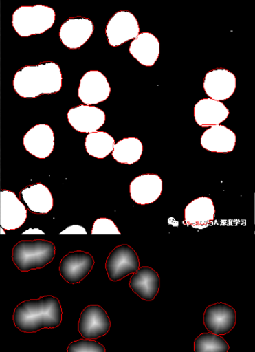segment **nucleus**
<instances>
[{"label":"nucleus","instance_id":"1","mask_svg":"<svg viewBox=\"0 0 255 352\" xmlns=\"http://www.w3.org/2000/svg\"><path fill=\"white\" fill-rule=\"evenodd\" d=\"M13 321L16 329L27 333L55 329L63 321V308L55 296H45L25 300L15 308Z\"/></svg>","mask_w":255,"mask_h":352},{"label":"nucleus","instance_id":"2","mask_svg":"<svg viewBox=\"0 0 255 352\" xmlns=\"http://www.w3.org/2000/svg\"><path fill=\"white\" fill-rule=\"evenodd\" d=\"M63 87V74L54 63L27 66L17 72L14 78L15 91L23 98L58 93Z\"/></svg>","mask_w":255,"mask_h":352},{"label":"nucleus","instance_id":"3","mask_svg":"<svg viewBox=\"0 0 255 352\" xmlns=\"http://www.w3.org/2000/svg\"><path fill=\"white\" fill-rule=\"evenodd\" d=\"M55 245L45 240L21 241L12 251L15 266L22 272L41 269L54 259Z\"/></svg>","mask_w":255,"mask_h":352},{"label":"nucleus","instance_id":"4","mask_svg":"<svg viewBox=\"0 0 255 352\" xmlns=\"http://www.w3.org/2000/svg\"><path fill=\"white\" fill-rule=\"evenodd\" d=\"M55 21L56 12L50 7L23 6L14 13L12 25L20 36L30 37L49 30Z\"/></svg>","mask_w":255,"mask_h":352},{"label":"nucleus","instance_id":"5","mask_svg":"<svg viewBox=\"0 0 255 352\" xmlns=\"http://www.w3.org/2000/svg\"><path fill=\"white\" fill-rule=\"evenodd\" d=\"M105 34L111 47H117L135 39L140 34L138 21L129 11H120L114 14L107 25Z\"/></svg>","mask_w":255,"mask_h":352},{"label":"nucleus","instance_id":"6","mask_svg":"<svg viewBox=\"0 0 255 352\" xmlns=\"http://www.w3.org/2000/svg\"><path fill=\"white\" fill-rule=\"evenodd\" d=\"M140 263L136 252L128 245L117 246L109 254L105 263L109 278L118 281L139 270Z\"/></svg>","mask_w":255,"mask_h":352},{"label":"nucleus","instance_id":"7","mask_svg":"<svg viewBox=\"0 0 255 352\" xmlns=\"http://www.w3.org/2000/svg\"><path fill=\"white\" fill-rule=\"evenodd\" d=\"M111 91L107 76L99 70H90L81 78L78 96L85 104L93 105L107 100Z\"/></svg>","mask_w":255,"mask_h":352},{"label":"nucleus","instance_id":"8","mask_svg":"<svg viewBox=\"0 0 255 352\" xmlns=\"http://www.w3.org/2000/svg\"><path fill=\"white\" fill-rule=\"evenodd\" d=\"M111 321L107 311L100 305H89L81 314L78 332L86 340L98 339L107 334Z\"/></svg>","mask_w":255,"mask_h":352},{"label":"nucleus","instance_id":"9","mask_svg":"<svg viewBox=\"0 0 255 352\" xmlns=\"http://www.w3.org/2000/svg\"><path fill=\"white\" fill-rule=\"evenodd\" d=\"M94 260L89 252L76 251L68 253L61 260L60 274L69 284H77L90 274Z\"/></svg>","mask_w":255,"mask_h":352},{"label":"nucleus","instance_id":"10","mask_svg":"<svg viewBox=\"0 0 255 352\" xmlns=\"http://www.w3.org/2000/svg\"><path fill=\"white\" fill-rule=\"evenodd\" d=\"M236 87L234 74L226 69L210 70L204 78L203 87L210 99L224 101L234 94Z\"/></svg>","mask_w":255,"mask_h":352},{"label":"nucleus","instance_id":"11","mask_svg":"<svg viewBox=\"0 0 255 352\" xmlns=\"http://www.w3.org/2000/svg\"><path fill=\"white\" fill-rule=\"evenodd\" d=\"M27 218V210L15 193L0 192V226L5 230H15L21 228Z\"/></svg>","mask_w":255,"mask_h":352},{"label":"nucleus","instance_id":"12","mask_svg":"<svg viewBox=\"0 0 255 352\" xmlns=\"http://www.w3.org/2000/svg\"><path fill=\"white\" fill-rule=\"evenodd\" d=\"M70 125L82 133H93L104 126L105 113L93 105L82 104L70 109L67 113Z\"/></svg>","mask_w":255,"mask_h":352},{"label":"nucleus","instance_id":"13","mask_svg":"<svg viewBox=\"0 0 255 352\" xmlns=\"http://www.w3.org/2000/svg\"><path fill=\"white\" fill-rule=\"evenodd\" d=\"M93 23L85 17L69 19L61 25L59 36L65 47L71 50L81 48L92 36Z\"/></svg>","mask_w":255,"mask_h":352},{"label":"nucleus","instance_id":"14","mask_svg":"<svg viewBox=\"0 0 255 352\" xmlns=\"http://www.w3.org/2000/svg\"><path fill=\"white\" fill-rule=\"evenodd\" d=\"M206 328L217 336H225L235 327L236 311L232 307L225 303H216L206 308L204 314Z\"/></svg>","mask_w":255,"mask_h":352},{"label":"nucleus","instance_id":"15","mask_svg":"<svg viewBox=\"0 0 255 352\" xmlns=\"http://www.w3.org/2000/svg\"><path fill=\"white\" fill-rule=\"evenodd\" d=\"M23 145L32 155L45 160L54 151V132L46 124L35 126L24 136Z\"/></svg>","mask_w":255,"mask_h":352},{"label":"nucleus","instance_id":"16","mask_svg":"<svg viewBox=\"0 0 255 352\" xmlns=\"http://www.w3.org/2000/svg\"><path fill=\"white\" fill-rule=\"evenodd\" d=\"M162 180L155 174L138 176L130 184V195L137 204H152L160 197Z\"/></svg>","mask_w":255,"mask_h":352},{"label":"nucleus","instance_id":"17","mask_svg":"<svg viewBox=\"0 0 255 352\" xmlns=\"http://www.w3.org/2000/svg\"><path fill=\"white\" fill-rule=\"evenodd\" d=\"M215 207L212 199L202 197L190 202L184 211L183 223L197 230H203L213 223Z\"/></svg>","mask_w":255,"mask_h":352},{"label":"nucleus","instance_id":"18","mask_svg":"<svg viewBox=\"0 0 255 352\" xmlns=\"http://www.w3.org/2000/svg\"><path fill=\"white\" fill-rule=\"evenodd\" d=\"M236 135L230 129L222 125L211 126L201 138V145L206 151L217 153H228L234 151Z\"/></svg>","mask_w":255,"mask_h":352},{"label":"nucleus","instance_id":"19","mask_svg":"<svg viewBox=\"0 0 255 352\" xmlns=\"http://www.w3.org/2000/svg\"><path fill=\"white\" fill-rule=\"evenodd\" d=\"M129 52L140 64L153 67L160 56V42L152 33H140L131 43Z\"/></svg>","mask_w":255,"mask_h":352},{"label":"nucleus","instance_id":"20","mask_svg":"<svg viewBox=\"0 0 255 352\" xmlns=\"http://www.w3.org/2000/svg\"><path fill=\"white\" fill-rule=\"evenodd\" d=\"M230 116V110L219 101L210 98L199 100L195 107V118L201 127L221 125Z\"/></svg>","mask_w":255,"mask_h":352},{"label":"nucleus","instance_id":"21","mask_svg":"<svg viewBox=\"0 0 255 352\" xmlns=\"http://www.w3.org/2000/svg\"><path fill=\"white\" fill-rule=\"evenodd\" d=\"M129 287L140 298L153 301L159 292L160 277L151 267H140L131 277Z\"/></svg>","mask_w":255,"mask_h":352},{"label":"nucleus","instance_id":"22","mask_svg":"<svg viewBox=\"0 0 255 352\" xmlns=\"http://www.w3.org/2000/svg\"><path fill=\"white\" fill-rule=\"evenodd\" d=\"M21 196L33 213L47 214L54 208V197L51 192L41 183L23 189Z\"/></svg>","mask_w":255,"mask_h":352},{"label":"nucleus","instance_id":"23","mask_svg":"<svg viewBox=\"0 0 255 352\" xmlns=\"http://www.w3.org/2000/svg\"><path fill=\"white\" fill-rule=\"evenodd\" d=\"M143 148L142 142L139 139L124 138L114 144L112 155L116 162L131 165L140 160L143 154Z\"/></svg>","mask_w":255,"mask_h":352},{"label":"nucleus","instance_id":"24","mask_svg":"<svg viewBox=\"0 0 255 352\" xmlns=\"http://www.w3.org/2000/svg\"><path fill=\"white\" fill-rule=\"evenodd\" d=\"M114 144L113 137L104 131L93 132L85 139L87 153L99 160H103L113 152Z\"/></svg>","mask_w":255,"mask_h":352},{"label":"nucleus","instance_id":"25","mask_svg":"<svg viewBox=\"0 0 255 352\" xmlns=\"http://www.w3.org/2000/svg\"><path fill=\"white\" fill-rule=\"evenodd\" d=\"M230 350L227 342L221 336L212 333H204L195 340V352H228Z\"/></svg>","mask_w":255,"mask_h":352},{"label":"nucleus","instance_id":"26","mask_svg":"<svg viewBox=\"0 0 255 352\" xmlns=\"http://www.w3.org/2000/svg\"><path fill=\"white\" fill-rule=\"evenodd\" d=\"M67 352H105V349L98 342L85 339L70 343Z\"/></svg>","mask_w":255,"mask_h":352},{"label":"nucleus","instance_id":"27","mask_svg":"<svg viewBox=\"0 0 255 352\" xmlns=\"http://www.w3.org/2000/svg\"><path fill=\"white\" fill-rule=\"evenodd\" d=\"M92 235L113 234L120 235L118 228L111 219L100 218L96 220L91 232Z\"/></svg>","mask_w":255,"mask_h":352},{"label":"nucleus","instance_id":"28","mask_svg":"<svg viewBox=\"0 0 255 352\" xmlns=\"http://www.w3.org/2000/svg\"><path fill=\"white\" fill-rule=\"evenodd\" d=\"M83 234L86 235L87 232L85 230V228L81 226H72L66 228V230L63 232H61L60 234Z\"/></svg>","mask_w":255,"mask_h":352},{"label":"nucleus","instance_id":"29","mask_svg":"<svg viewBox=\"0 0 255 352\" xmlns=\"http://www.w3.org/2000/svg\"><path fill=\"white\" fill-rule=\"evenodd\" d=\"M254 224H255V192H254Z\"/></svg>","mask_w":255,"mask_h":352}]
</instances>
